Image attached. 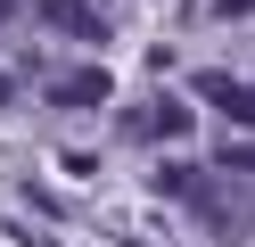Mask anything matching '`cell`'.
Wrapping results in <instances>:
<instances>
[{
	"label": "cell",
	"instance_id": "6da1fadb",
	"mask_svg": "<svg viewBox=\"0 0 255 247\" xmlns=\"http://www.w3.org/2000/svg\"><path fill=\"white\" fill-rule=\"evenodd\" d=\"M156 181H165V198H181L222 247H247L255 239V198H247V181H239L231 165H165Z\"/></svg>",
	"mask_w": 255,
	"mask_h": 247
},
{
	"label": "cell",
	"instance_id": "7a4b0ae2",
	"mask_svg": "<svg viewBox=\"0 0 255 247\" xmlns=\"http://www.w3.org/2000/svg\"><path fill=\"white\" fill-rule=\"evenodd\" d=\"M116 132H124V140H173V132H189V107H181V99H165V107H124Z\"/></svg>",
	"mask_w": 255,
	"mask_h": 247
},
{
	"label": "cell",
	"instance_id": "3957f363",
	"mask_svg": "<svg viewBox=\"0 0 255 247\" xmlns=\"http://www.w3.org/2000/svg\"><path fill=\"white\" fill-rule=\"evenodd\" d=\"M50 99L58 107H99V99H116V82L99 66H74V74H50Z\"/></svg>",
	"mask_w": 255,
	"mask_h": 247
},
{
	"label": "cell",
	"instance_id": "277c9868",
	"mask_svg": "<svg viewBox=\"0 0 255 247\" xmlns=\"http://www.w3.org/2000/svg\"><path fill=\"white\" fill-rule=\"evenodd\" d=\"M198 99H214L222 115H239V124L255 132V82H239V74H198Z\"/></svg>",
	"mask_w": 255,
	"mask_h": 247
},
{
	"label": "cell",
	"instance_id": "5b68a950",
	"mask_svg": "<svg viewBox=\"0 0 255 247\" xmlns=\"http://www.w3.org/2000/svg\"><path fill=\"white\" fill-rule=\"evenodd\" d=\"M41 16H50L58 33H74V41H99V8H91V0H41Z\"/></svg>",
	"mask_w": 255,
	"mask_h": 247
},
{
	"label": "cell",
	"instance_id": "8992f818",
	"mask_svg": "<svg viewBox=\"0 0 255 247\" xmlns=\"http://www.w3.org/2000/svg\"><path fill=\"white\" fill-rule=\"evenodd\" d=\"M222 165H231L239 181H255V140H231V148H222Z\"/></svg>",
	"mask_w": 255,
	"mask_h": 247
},
{
	"label": "cell",
	"instance_id": "52a82bcc",
	"mask_svg": "<svg viewBox=\"0 0 255 247\" xmlns=\"http://www.w3.org/2000/svg\"><path fill=\"white\" fill-rule=\"evenodd\" d=\"M8 8H17V0H0V25H8Z\"/></svg>",
	"mask_w": 255,
	"mask_h": 247
},
{
	"label": "cell",
	"instance_id": "ba28073f",
	"mask_svg": "<svg viewBox=\"0 0 255 247\" xmlns=\"http://www.w3.org/2000/svg\"><path fill=\"white\" fill-rule=\"evenodd\" d=\"M0 107H8V74H0Z\"/></svg>",
	"mask_w": 255,
	"mask_h": 247
}]
</instances>
